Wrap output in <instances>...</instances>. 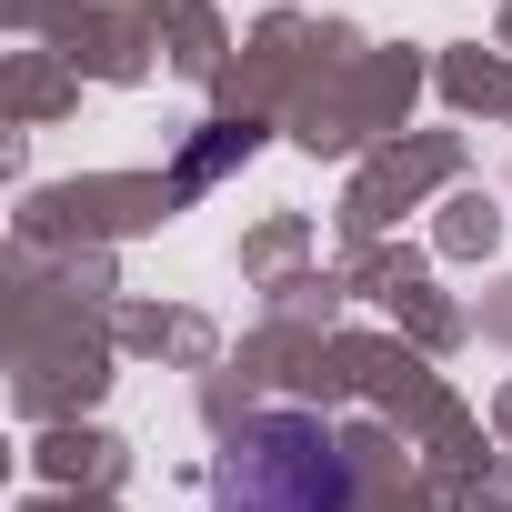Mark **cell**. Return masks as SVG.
Returning <instances> with one entry per match:
<instances>
[{
  "mask_svg": "<svg viewBox=\"0 0 512 512\" xmlns=\"http://www.w3.org/2000/svg\"><path fill=\"white\" fill-rule=\"evenodd\" d=\"M221 512H352V452L322 412H251L211 462Z\"/></svg>",
  "mask_w": 512,
  "mask_h": 512,
  "instance_id": "6da1fadb",
  "label": "cell"
}]
</instances>
